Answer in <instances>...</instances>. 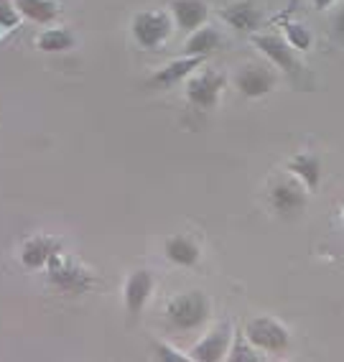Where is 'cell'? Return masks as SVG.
<instances>
[{
	"label": "cell",
	"instance_id": "cell-1",
	"mask_svg": "<svg viewBox=\"0 0 344 362\" xmlns=\"http://www.w3.org/2000/svg\"><path fill=\"white\" fill-rule=\"evenodd\" d=\"M166 317L174 324L176 329H199L209 319V298L199 291L179 293L166 306Z\"/></svg>",
	"mask_w": 344,
	"mask_h": 362
},
{
	"label": "cell",
	"instance_id": "cell-2",
	"mask_svg": "<svg viewBox=\"0 0 344 362\" xmlns=\"http://www.w3.org/2000/svg\"><path fill=\"white\" fill-rule=\"evenodd\" d=\"M133 39L143 49H158L174 31V18L166 11H141L130 23Z\"/></svg>",
	"mask_w": 344,
	"mask_h": 362
},
{
	"label": "cell",
	"instance_id": "cell-3",
	"mask_svg": "<svg viewBox=\"0 0 344 362\" xmlns=\"http://www.w3.org/2000/svg\"><path fill=\"white\" fill-rule=\"evenodd\" d=\"M245 337H247V342L253 344L255 349L273 352V355L286 352L288 344H291V334H288V329L271 317H258V319H253V322H247Z\"/></svg>",
	"mask_w": 344,
	"mask_h": 362
},
{
	"label": "cell",
	"instance_id": "cell-4",
	"mask_svg": "<svg viewBox=\"0 0 344 362\" xmlns=\"http://www.w3.org/2000/svg\"><path fill=\"white\" fill-rule=\"evenodd\" d=\"M49 281L61 291H87L92 286V276L79 260L61 255V250L49 260Z\"/></svg>",
	"mask_w": 344,
	"mask_h": 362
},
{
	"label": "cell",
	"instance_id": "cell-5",
	"mask_svg": "<svg viewBox=\"0 0 344 362\" xmlns=\"http://www.w3.org/2000/svg\"><path fill=\"white\" fill-rule=\"evenodd\" d=\"M225 90V77L212 69L194 71L186 79V100L196 107H215L220 103V95Z\"/></svg>",
	"mask_w": 344,
	"mask_h": 362
},
{
	"label": "cell",
	"instance_id": "cell-6",
	"mask_svg": "<svg viewBox=\"0 0 344 362\" xmlns=\"http://www.w3.org/2000/svg\"><path fill=\"white\" fill-rule=\"evenodd\" d=\"M271 204L278 214H296L306 207V187L296 176L273 184Z\"/></svg>",
	"mask_w": 344,
	"mask_h": 362
},
{
	"label": "cell",
	"instance_id": "cell-7",
	"mask_svg": "<svg viewBox=\"0 0 344 362\" xmlns=\"http://www.w3.org/2000/svg\"><path fill=\"white\" fill-rule=\"evenodd\" d=\"M230 339H232V329H230V324H220L217 329L209 332L201 342L194 344V349H191V355H189V360H199V362H220L227 357L230 352Z\"/></svg>",
	"mask_w": 344,
	"mask_h": 362
},
{
	"label": "cell",
	"instance_id": "cell-8",
	"mask_svg": "<svg viewBox=\"0 0 344 362\" xmlns=\"http://www.w3.org/2000/svg\"><path fill=\"white\" fill-rule=\"evenodd\" d=\"M255 46L260 52L271 59L273 64L280 66L286 74H296L299 71V64H296V54H293V46L288 44L286 39H280L275 33H258L255 36Z\"/></svg>",
	"mask_w": 344,
	"mask_h": 362
},
{
	"label": "cell",
	"instance_id": "cell-9",
	"mask_svg": "<svg viewBox=\"0 0 344 362\" xmlns=\"http://www.w3.org/2000/svg\"><path fill=\"white\" fill-rule=\"evenodd\" d=\"M235 84H237V90H240L245 98L255 100V98H266L268 92H273V87H275V77H273V71L266 69V66L247 64L237 71Z\"/></svg>",
	"mask_w": 344,
	"mask_h": 362
},
{
	"label": "cell",
	"instance_id": "cell-10",
	"mask_svg": "<svg viewBox=\"0 0 344 362\" xmlns=\"http://www.w3.org/2000/svg\"><path fill=\"white\" fill-rule=\"evenodd\" d=\"M153 273L146 271V268H138L128 276L125 281V288H123V298H125V309L130 314H138V311H143V306L148 304L150 293H153Z\"/></svg>",
	"mask_w": 344,
	"mask_h": 362
},
{
	"label": "cell",
	"instance_id": "cell-11",
	"mask_svg": "<svg viewBox=\"0 0 344 362\" xmlns=\"http://www.w3.org/2000/svg\"><path fill=\"white\" fill-rule=\"evenodd\" d=\"M171 18L182 31H196L207 23L209 8L204 0H171Z\"/></svg>",
	"mask_w": 344,
	"mask_h": 362
},
{
	"label": "cell",
	"instance_id": "cell-12",
	"mask_svg": "<svg viewBox=\"0 0 344 362\" xmlns=\"http://www.w3.org/2000/svg\"><path fill=\"white\" fill-rule=\"evenodd\" d=\"M201 59L204 57H184V59H174V62H169V64L163 66V69H158L153 77H150V87H161V90H169V87H174V84H179L182 79H189L191 74H194L196 69H199Z\"/></svg>",
	"mask_w": 344,
	"mask_h": 362
},
{
	"label": "cell",
	"instance_id": "cell-13",
	"mask_svg": "<svg viewBox=\"0 0 344 362\" xmlns=\"http://www.w3.org/2000/svg\"><path fill=\"white\" fill-rule=\"evenodd\" d=\"M59 250H61V247H59L57 240L44 238V235H36V238H28L26 243H23L20 263L26 265V268H31V271H36V268L49 265V260H52Z\"/></svg>",
	"mask_w": 344,
	"mask_h": 362
},
{
	"label": "cell",
	"instance_id": "cell-14",
	"mask_svg": "<svg viewBox=\"0 0 344 362\" xmlns=\"http://www.w3.org/2000/svg\"><path fill=\"white\" fill-rule=\"evenodd\" d=\"M222 18H225V23L232 26L235 31L250 33L260 26L263 13H260L250 0H240V3H232L230 8H225V11H222Z\"/></svg>",
	"mask_w": 344,
	"mask_h": 362
},
{
	"label": "cell",
	"instance_id": "cell-15",
	"mask_svg": "<svg viewBox=\"0 0 344 362\" xmlns=\"http://www.w3.org/2000/svg\"><path fill=\"white\" fill-rule=\"evenodd\" d=\"M166 258L171 260L174 265H182V268H194L196 263L201 260V250L194 240L186 238V235H174V238L166 240Z\"/></svg>",
	"mask_w": 344,
	"mask_h": 362
},
{
	"label": "cell",
	"instance_id": "cell-16",
	"mask_svg": "<svg viewBox=\"0 0 344 362\" xmlns=\"http://www.w3.org/2000/svg\"><path fill=\"white\" fill-rule=\"evenodd\" d=\"M288 171H291V176H296L309 192H316L319 184H321V161H319L314 153L293 156L291 161H288Z\"/></svg>",
	"mask_w": 344,
	"mask_h": 362
},
{
	"label": "cell",
	"instance_id": "cell-17",
	"mask_svg": "<svg viewBox=\"0 0 344 362\" xmlns=\"http://www.w3.org/2000/svg\"><path fill=\"white\" fill-rule=\"evenodd\" d=\"M220 44H222L220 31L204 23L201 28L191 31L184 52H186V57H207V54H212L215 49H220Z\"/></svg>",
	"mask_w": 344,
	"mask_h": 362
},
{
	"label": "cell",
	"instance_id": "cell-18",
	"mask_svg": "<svg viewBox=\"0 0 344 362\" xmlns=\"http://www.w3.org/2000/svg\"><path fill=\"white\" fill-rule=\"evenodd\" d=\"M13 6L23 18L33 21V23H52L59 16L54 0H16Z\"/></svg>",
	"mask_w": 344,
	"mask_h": 362
},
{
	"label": "cell",
	"instance_id": "cell-19",
	"mask_svg": "<svg viewBox=\"0 0 344 362\" xmlns=\"http://www.w3.org/2000/svg\"><path fill=\"white\" fill-rule=\"evenodd\" d=\"M41 52H49V54H61V52H69L74 46V36L72 31H66V28H49L44 31L36 39Z\"/></svg>",
	"mask_w": 344,
	"mask_h": 362
},
{
	"label": "cell",
	"instance_id": "cell-20",
	"mask_svg": "<svg viewBox=\"0 0 344 362\" xmlns=\"http://www.w3.org/2000/svg\"><path fill=\"white\" fill-rule=\"evenodd\" d=\"M283 39L293 46V52H309L312 49V31L306 26H301V23H288Z\"/></svg>",
	"mask_w": 344,
	"mask_h": 362
},
{
	"label": "cell",
	"instance_id": "cell-21",
	"mask_svg": "<svg viewBox=\"0 0 344 362\" xmlns=\"http://www.w3.org/2000/svg\"><path fill=\"white\" fill-rule=\"evenodd\" d=\"M253 344L247 342V337L242 334V337H237V342L230 347V352H227V360L230 362H255V360H260L258 357V352H253Z\"/></svg>",
	"mask_w": 344,
	"mask_h": 362
},
{
	"label": "cell",
	"instance_id": "cell-22",
	"mask_svg": "<svg viewBox=\"0 0 344 362\" xmlns=\"http://www.w3.org/2000/svg\"><path fill=\"white\" fill-rule=\"evenodd\" d=\"M18 18H20V13L16 11L13 3H6V0H0V26L11 28V26H16V23H18Z\"/></svg>",
	"mask_w": 344,
	"mask_h": 362
},
{
	"label": "cell",
	"instance_id": "cell-23",
	"mask_svg": "<svg viewBox=\"0 0 344 362\" xmlns=\"http://www.w3.org/2000/svg\"><path fill=\"white\" fill-rule=\"evenodd\" d=\"M156 357H158V360H171V362L189 360L186 355H179V352H174V347H169V344H156Z\"/></svg>",
	"mask_w": 344,
	"mask_h": 362
},
{
	"label": "cell",
	"instance_id": "cell-24",
	"mask_svg": "<svg viewBox=\"0 0 344 362\" xmlns=\"http://www.w3.org/2000/svg\"><path fill=\"white\" fill-rule=\"evenodd\" d=\"M312 3H314V8H316V11H326V8L334 6L337 0H312Z\"/></svg>",
	"mask_w": 344,
	"mask_h": 362
},
{
	"label": "cell",
	"instance_id": "cell-25",
	"mask_svg": "<svg viewBox=\"0 0 344 362\" xmlns=\"http://www.w3.org/2000/svg\"><path fill=\"white\" fill-rule=\"evenodd\" d=\"M337 28L344 33V3H342V8H339V13H337Z\"/></svg>",
	"mask_w": 344,
	"mask_h": 362
}]
</instances>
